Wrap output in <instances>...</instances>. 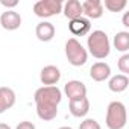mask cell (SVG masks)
I'll list each match as a JSON object with an SVG mask.
<instances>
[{"instance_id": "1", "label": "cell", "mask_w": 129, "mask_h": 129, "mask_svg": "<svg viewBox=\"0 0 129 129\" xmlns=\"http://www.w3.org/2000/svg\"><path fill=\"white\" fill-rule=\"evenodd\" d=\"M35 105H37V115L44 120L50 121L58 115V105L62 100V91L55 87H41L34 94Z\"/></svg>"}, {"instance_id": "2", "label": "cell", "mask_w": 129, "mask_h": 129, "mask_svg": "<svg viewBox=\"0 0 129 129\" xmlns=\"http://www.w3.org/2000/svg\"><path fill=\"white\" fill-rule=\"evenodd\" d=\"M87 47L96 59H105L111 53V43L103 30H93L87 38Z\"/></svg>"}, {"instance_id": "3", "label": "cell", "mask_w": 129, "mask_h": 129, "mask_svg": "<svg viewBox=\"0 0 129 129\" xmlns=\"http://www.w3.org/2000/svg\"><path fill=\"white\" fill-rule=\"evenodd\" d=\"M106 126L108 129H123L127 123V111L124 103L114 100L106 108Z\"/></svg>"}, {"instance_id": "4", "label": "cell", "mask_w": 129, "mask_h": 129, "mask_svg": "<svg viewBox=\"0 0 129 129\" xmlns=\"http://www.w3.org/2000/svg\"><path fill=\"white\" fill-rule=\"evenodd\" d=\"M66 56L73 67H81L88 61V52L87 49L76 40L69 38L66 43Z\"/></svg>"}, {"instance_id": "5", "label": "cell", "mask_w": 129, "mask_h": 129, "mask_svg": "<svg viewBox=\"0 0 129 129\" xmlns=\"http://www.w3.org/2000/svg\"><path fill=\"white\" fill-rule=\"evenodd\" d=\"M34 12L40 18H50L62 12V2L61 0H40L34 5Z\"/></svg>"}, {"instance_id": "6", "label": "cell", "mask_w": 129, "mask_h": 129, "mask_svg": "<svg viewBox=\"0 0 129 129\" xmlns=\"http://www.w3.org/2000/svg\"><path fill=\"white\" fill-rule=\"evenodd\" d=\"M64 93L69 97V100H78L87 97V87L81 81H69L64 85Z\"/></svg>"}, {"instance_id": "7", "label": "cell", "mask_w": 129, "mask_h": 129, "mask_svg": "<svg viewBox=\"0 0 129 129\" xmlns=\"http://www.w3.org/2000/svg\"><path fill=\"white\" fill-rule=\"evenodd\" d=\"M61 79V72L56 66H46L40 72V81L44 87H55Z\"/></svg>"}, {"instance_id": "8", "label": "cell", "mask_w": 129, "mask_h": 129, "mask_svg": "<svg viewBox=\"0 0 129 129\" xmlns=\"http://www.w3.org/2000/svg\"><path fill=\"white\" fill-rule=\"evenodd\" d=\"M82 15L88 20H97L103 15V5L100 0H85L82 3Z\"/></svg>"}, {"instance_id": "9", "label": "cell", "mask_w": 129, "mask_h": 129, "mask_svg": "<svg viewBox=\"0 0 129 129\" xmlns=\"http://www.w3.org/2000/svg\"><path fill=\"white\" fill-rule=\"evenodd\" d=\"M0 24L5 30H17L21 26V17L17 11L11 9V11H5L0 15Z\"/></svg>"}, {"instance_id": "10", "label": "cell", "mask_w": 129, "mask_h": 129, "mask_svg": "<svg viewBox=\"0 0 129 129\" xmlns=\"http://www.w3.org/2000/svg\"><path fill=\"white\" fill-rule=\"evenodd\" d=\"M90 76L93 81L96 82H103L106 81L109 76H111V67L109 64L103 62V61H99V62H94L91 69H90Z\"/></svg>"}, {"instance_id": "11", "label": "cell", "mask_w": 129, "mask_h": 129, "mask_svg": "<svg viewBox=\"0 0 129 129\" xmlns=\"http://www.w3.org/2000/svg\"><path fill=\"white\" fill-rule=\"evenodd\" d=\"M15 100H17V96H15V91L12 88L0 87V114L11 109L15 105Z\"/></svg>"}, {"instance_id": "12", "label": "cell", "mask_w": 129, "mask_h": 129, "mask_svg": "<svg viewBox=\"0 0 129 129\" xmlns=\"http://www.w3.org/2000/svg\"><path fill=\"white\" fill-rule=\"evenodd\" d=\"M55 32H56V29H55L53 23H50V21H41V23H38L37 27H35V35H37V38H38L40 41H43V43L52 41L53 37H55Z\"/></svg>"}, {"instance_id": "13", "label": "cell", "mask_w": 129, "mask_h": 129, "mask_svg": "<svg viewBox=\"0 0 129 129\" xmlns=\"http://www.w3.org/2000/svg\"><path fill=\"white\" fill-rule=\"evenodd\" d=\"M69 27H70V32L75 35V37H84L90 32L91 29V23L88 18L85 17H79V18H75V20H70L69 23Z\"/></svg>"}, {"instance_id": "14", "label": "cell", "mask_w": 129, "mask_h": 129, "mask_svg": "<svg viewBox=\"0 0 129 129\" xmlns=\"http://www.w3.org/2000/svg\"><path fill=\"white\" fill-rule=\"evenodd\" d=\"M69 109H70V114L73 117H85L90 111V100L87 97H82V99H78V100H70L69 103Z\"/></svg>"}, {"instance_id": "15", "label": "cell", "mask_w": 129, "mask_h": 129, "mask_svg": "<svg viewBox=\"0 0 129 129\" xmlns=\"http://www.w3.org/2000/svg\"><path fill=\"white\" fill-rule=\"evenodd\" d=\"M62 12L69 20H75L82 17V3L79 0H69L66 5H62Z\"/></svg>"}, {"instance_id": "16", "label": "cell", "mask_w": 129, "mask_h": 129, "mask_svg": "<svg viewBox=\"0 0 129 129\" xmlns=\"http://www.w3.org/2000/svg\"><path fill=\"white\" fill-rule=\"evenodd\" d=\"M127 87H129V78L124 75H115L108 82V88L112 93H123Z\"/></svg>"}, {"instance_id": "17", "label": "cell", "mask_w": 129, "mask_h": 129, "mask_svg": "<svg viewBox=\"0 0 129 129\" xmlns=\"http://www.w3.org/2000/svg\"><path fill=\"white\" fill-rule=\"evenodd\" d=\"M114 47L121 52V53H126L129 50V32L126 30H121V32H117L115 37H114V41H112Z\"/></svg>"}, {"instance_id": "18", "label": "cell", "mask_w": 129, "mask_h": 129, "mask_svg": "<svg viewBox=\"0 0 129 129\" xmlns=\"http://www.w3.org/2000/svg\"><path fill=\"white\" fill-rule=\"evenodd\" d=\"M102 5L111 12H121L127 6V2L126 0H105V3Z\"/></svg>"}, {"instance_id": "19", "label": "cell", "mask_w": 129, "mask_h": 129, "mask_svg": "<svg viewBox=\"0 0 129 129\" xmlns=\"http://www.w3.org/2000/svg\"><path fill=\"white\" fill-rule=\"evenodd\" d=\"M117 67L121 72V75L127 76V73H129V53H124L123 56H120V59L117 62Z\"/></svg>"}, {"instance_id": "20", "label": "cell", "mask_w": 129, "mask_h": 129, "mask_svg": "<svg viewBox=\"0 0 129 129\" xmlns=\"http://www.w3.org/2000/svg\"><path fill=\"white\" fill-rule=\"evenodd\" d=\"M79 129H102V126L94 118H85L84 121H81Z\"/></svg>"}, {"instance_id": "21", "label": "cell", "mask_w": 129, "mask_h": 129, "mask_svg": "<svg viewBox=\"0 0 129 129\" xmlns=\"http://www.w3.org/2000/svg\"><path fill=\"white\" fill-rule=\"evenodd\" d=\"M15 129H37V127H35V124L32 121H26L24 120V121H20Z\"/></svg>"}, {"instance_id": "22", "label": "cell", "mask_w": 129, "mask_h": 129, "mask_svg": "<svg viewBox=\"0 0 129 129\" xmlns=\"http://www.w3.org/2000/svg\"><path fill=\"white\" fill-rule=\"evenodd\" d=\"M2 6H5V8H8V11H11V8H15L17 5H18V2L17 0H14V2H5V0H2Z\"/></svg>"}, {"instance_id": "23", "label": "cell", "mask_w": 129, "mask_h": 129, "mask_svg": "<svg viewBox=\"0 0 129 129\" xmlns=\"http://www.w3.org/2000/svg\"><path fill=\"white\" fill-rule=\"evenodd\" d=\"M123 26L129 27V14L127 12H124V15H123Z\"/></svg>"}, {"instance_id": "24", "label": "cell", "mask_w": 129, "mask_h": 129, "mask_svg": "<svg viewBox=\"0 0 129 129\" xmlns=\"http://www.w3.org/2000/svg\"><path fill=\"white\" fill-rule=\"evenodd\" d=\"M0 129H11V127H9V124H6V123H0Z\"/></svg>"}, {"instance_id": "25", "label": "cell", "mask_w": 129, "mask_h": 129, "mask_svg": "<svg viewBox=\"0 0 129 129\" xmlns=\"http://www.w3.org/2000/svg\"><path fill=\"white\" fill-rule=\"evenodd\" d=\"M58 129H73V127H70V126H61V127H58Z\"/></svg>"}]
</instances>
